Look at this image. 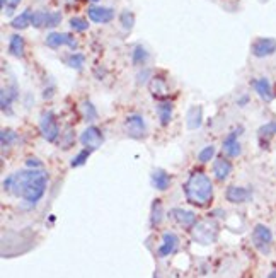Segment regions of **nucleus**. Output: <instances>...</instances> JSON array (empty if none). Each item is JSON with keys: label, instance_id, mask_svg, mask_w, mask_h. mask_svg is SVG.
I'll return each mask as SVG.
<instances>
[{"label": "nucleus", "instance_id": "nucleus-28", "mask_svg": "<svg viewBox=\"0 0 276 278\" xmlns=\"http://www.w3.org/2000/svg\"><path fill=\"white\" fill-rule=\"evenodd\" d=\"M17 140V133L14 130H2L0 133V142H2V149H7V147L14 145V142Z\"/></svg>", "mask_w": 276, "mask_h": 278}, {"label": "nucleus", "instance_id": "nucleus-20", "mask_svg": "<svg viewBox=\"0 0 276 278\" xmlns=\"http://www.w3.org/2000/svg\"><path fill=\"white\" fill-rule=\"evenodd\" d=\"M173 102L171 101H159L157 102V113H159V120H161L162 126H167L173 120Z\"/></svg>", "mask_w": 276, "mask_h": 278}, {"label": "nucleus", "instance_id": "nucleus-14", "mask_svg": "<svg viewBox=\"0 0 276 278\" xmlns=\"http://www.w3.org/2000/svg\"><path fill=\"white\" fill-rule=\"evenodd\" d=\"M171 218H174L183 229H193L194 225L198 224L196 213L191 212V210H184V208H173L171 210Z\"/></svg>", "mask_w": 276, "mask_h": 278}, {"label": "nucleus", "instance_id": "nucleus-5", "mask_svg": "<svg viewBox=\"0 0 276 278\" xmlns=\"http://www.w3.org/2000/svg\"><path fill=\"white\" fill-rule=\"evenodd\" d=\"M125 132L130 138H135V140H140L147 135V125L145 120H143L142 114H128L125 120Z\"/></svg>", "mask_w": 276, "mask_h": 278}, {"label": "nucleus", "instance_id": "nucleus-4", "mask_svg": "<svg viewBox=\"0 0 276 278\" xmlns=\"http://www.w3.org/2000/svg\"><path fill=\"white\" fill-rule=\"evenodd\" d=\"M39 130H41V135L45 137L46 142H57L58 137H60V126L57 123V118H55L53 113H50V111H46V113H43L41 116V121H39Z\"/></svg>", "mask_w": 276, "mask_h": 278}, {"label": "nucleus", "instance_id": "nucleus-17", "mask_svg": "<svg viewBox=\"0 0 276 278\" xmlns=\"http://www.w3.org/2000/svg\"><path fill=\"white\" fill-rule=\"evenodd\" d=\"M232 173V164L229 159L220 157L213 162V176L217 178L218 181H225L227 178L230 176Z\"/></svg>", "mask_w": 276, "mask_h": 278}, {"label": "nucleus", "instance_id": "nucleus-24", "mask_svg": "<svg viewBox=\"0 0 276 278\" xmlns=\"http://www.w3.org/2000/svg\"><path fill=\"white\" fill-rule=\"evenodd\" d=\"M147 60H149V53H147V50L143 48L142 45H137L131 51V62H133V65H143Z\"/></svg>", "mask_w": 276, "mask_h": 278}, {"label": "nucleus", "instance_id": "nucleus-18", "mask_svg": "<svg viewBox=\"0 0 276 278\" xmlns=\"http://www.w3.org/2000/svg\"><path fill=\"white\" fill-rule=\"evenodd\" d=\"M150 180H152V186H154L155 189H159V191H166L171 186V176L164 169H155L154 173H152Z\"/></svg>", "mask_w": 276, "mask_h": 278}, {"label": "nucleus", "instance_id": "nucleus-19", "mask_svg": "<svg viewBox=\"0 0 276 278\" xmlns=\"http://www.w3.org/2000/svg\"><path fill=\"white\" fill-rule=\"evenodd\" d=\"M149 91L152 94H154L155 97L162 99L166 97L167 94H169V86H167L166 79L162 77H152L150 82H149Z\"/></svg>", "mask_w": 276, "mask_h": 278}, {"label": "nucleus", "instance_id": "nucleus-26", "mask_svg": "<svg viewBox=\"0 0 276 278\" xmlns=\"http://www.w3.org/2000/svg\"><path fill=\"white\" fill-rule=\"evenodd\" d=\"M81 111H82V114H84V120H87V121L97 120V111H95V108H94V104H92V102L84 101L82 106H81Z\"/></svg>", "mask_w": 276, "mask_h": 278}, {"label": "nucleus", "instance_id": "nucleus-37", "mask_svg": "<svg viewBox=\"0 0 276 278\" xmlns=\"http://www.w3.org/2000/svg\"><path fill=\"white\" fill-rule=\"evenodd\" d=\"M247 102H249V96H242L241 99H237V106H241V108L247 106Z\"/></svg>", "mask_w": 276, "mask_h": 278}, {"label": "nucleus", "instance_id": "nucleus-22", "mask_svg": "<svg viewBox=\"0 0 276 278\" xmlns=\"http://www.w3.org/2000/svg\"><path fill=\"white\" fill-rule=\"evenodd\" d=\"M31 19H33V12H31V10H24L22 14H19L17 17L12 19L10 26L14 27V29H26V27L31 24Z\"/></svg>", "mask_w": 276, "mask_h": 278}, {"label": "nucleus", "instance_id": "nucleus-27", "mask_svg": "<svg viewBox=\"0 0 276 278\" xmlns=\"http://www.w3.org/2000/svg\"><path fill=\"white\" fill-rule=\"evenodd\" d=\"M162 222V205L159 200L154 201V205H152V215H150V224L152 227H155V225H159Z\"/></svg>", "mask_w": 276, "mask_h": 278}, {"label": "nucleus", "instance_id": "nucleus-33", "mask_svg": "<svg viewBox=\"0 0 276 278\" xmlns=\"http://www.w3.org/2000/svg\"><path fill=\"white\" fill-rule=\"evenodd\" d=\"M70 27L77 33H84V31L89 29V22L84 17H72L70 19Z\"/></svg>", "mask_w": 276, "mask_h": 278}, {"label": "nucleus", "instance_id": "nucleus-23", "mask_svg": "<svg viewBox=\"0 0 276 278\" xmlns=\"http://www.w3.org/2000/svg\"><path fill=\"white\" fill-rule=\"evenodd\" d=\"M275 135H276V121H268L258 130V137L263 144L270 140L271 137H275Z\"/></svg>", "mask_w": 276, "mask_h": 278}, {"label": "nucleus", "instance_id": "nucleus-12", "mask_svg": "<svg viewBox=\"0 0 276 278\" xmlns=\"http://www.w3.org/2000/svg\"><path fill=\"white\" fill-rule=\"evenodd\" d=\"M87 15L92 22L95 24H107L114 19V10L111 7H101V5H92L87 10Z\"/></svg>", "mask_w": 276, "mask_h": 278}, {"label": "nucleus", "instance_id": "nucleus-32", "mask_svg": "<svg viewBox=\"0 0 276 278\" xmlns=\"http://www.w3.org/2000/svg\"><path fill=\"white\" fill-rule=\"evenodd\" d=\"M119 22H121L123 29L130 31L131 27H133V24H135V15H133V12H131V10H123V12L119 14Z\"/></svg>", "mask_w": 276, "mask_h": 278}, {"label": "nucleus", "instance_id": "nucleus-35", "mask_svg": "<svg viewBox=\"0 0 276 278\" xmlns=\"http://www.w3.org/2000/svg\"><path fill=\"white\" fill-rule=\"evenodd\" d=\"M21 3V0H2V9L3 12H5L7 15H10L12 12H14L15 7Z\"/></svg>", "mask_w": 276, "mask_h": 278}, {"label": "nucleus", "instance_id": "nucleus-13", "mask_svg": "<svg viewBox=\"0 0 276 278\" xmlns=\"http://www.w3.org/2000/svg\"><path fill=\"white\" fill-rule=\"evenodd\" d=\"M251 86H253L254 93L258 94V96L261 97L265 102H271V101H273L275 91H273V86H271L270 79H266V77L254 79V81L251 82Z\"/></svg>", "mask_w": 276, "mask_h": 278}, {"label": "nucleus", "instance_id": "nucleus-29", "mask_svg": "<svg viewBox=\"0 0 276 278\" xmlns=\"http://www.w3.org/2000/svg\"><path fill=\"white\" fill-rule=\"evenodd\" d=\"M215 152H217V149H215L213 145L203 147V149L198 152V161L201 162V164H206V162H210L211 159L215 157Z\"/></svg>", "mask_w": 276, "mask_h": 278}, {"label": "nucleus", "instance_id": "nucleus-9", "mask_svg": "<svg viewBox=\"0 0 276 278\" xmlns=\"http://www.w3.org/2000/svg\"><path fill=\"white\" fill-rule=\"evenodd\" d=\"M241 133H242V128H237L225 137L222 149H223V152L227 154V157L234 159V157H239L242 154V145H241V140H239V135Z\"/></svg>", "mask_w": 276, "mask_h": 278}, {"label": "nucleus", "instance_id": "nucleus-3", "mask_svg": "<svg viewBox=\"0 0 276 278\" xmlns=\"http://www.w3.org/2000/svg\"><path fill=\"white\" fill-rule=\"evenodd\" d=\"M218 236V227L213 220H203L193 227V239L203 246H208L215 242Z\"/></svg>", "mask_w": 276, "mask_h": 278}, {"label": "nucleus", "instance_id": "nucleus-39", "mask_svg": "<svg viewBox=\"0 0 276 278\" xmlns=\"http://www.w3.org/2000/svg\"><path fill=\"white\" fill-rule=\"evenodd\" d=\"M91 2H99V0H91Z\"/></svg>", "mask_w": 276, "mask_h": 278}, {"label": "nucleus", "instance_id": "nucleus-30", "mask_svg": "<svg viewBox=\"0 0 276 278\" xmlns=\"http://www.w3.org/2000/svg\"><path fill=\"white\" fill-rule=\"evenodd\" d=\"M91 154H92V150H89V149L81 150V152H79L77 156L70 161V166L72 168H81V166H84L87 162V159L91 157Z\"/></svg>", "mask_w": 276, "mask_h": 278}, {"label": "nucleus", "instance_id": "nucleus-8", "mask_svg": "<svg viewBox=\"0 0 276 278\" xmlns=\"http://www.w3.org/2000/svg\"><path fill=\"white\" fill-rule=\"evenodd\" d=\"M251 53L256 58H266L276 53V39L275 38H258L251 45Z\"/></svg>", "mask_w": 276, "mask_h": 278}, {"label": "nucleus", "instance_id": "nucleus-25", "mask_svg": "<svg viewBox=\"0 0 276 278\" xmlns=\"http://www.w3.org/2000/svg\"><path fill=\"white\" fill-rule=\"evenodd\" d=\"M65 63L70 67V69L82 70L84 63H86V57H84L82 53H72V55H69V57L65 58Z\"/></svg>", "mask_w": 276, "mask_h": 278}, {"label": "nucleus", "instance_id": "nucleus-21", "mask_svg": "<svg viewBox=\"0 0 276 278\" xmlns=\"http://www.w3.org/2000/svg\"><path fill=\"white\" fill-rule=\"evenodd\" d=\"M9 53L15 58H21L24 55V39L19 34H12L9 39Z\"/></svg>", "mask_w": 276, "mask_h": 278}, {"label": "nucleus", "instance_id": "nucleus-10", "mask_svg": "<svg viewBox=\"0 0 276 278\" xmlns=\"http://www.w3.org/2000/svg\"><path fill=\"white\" fill-rule=\"evenodd\" d=\"M46 46L57 50L60 46H69V48L75 50L77 48V39H75L69 33H50L45 39Z\"/></svg>", "mask_w": 276, "mask_h": 278}, {"label": "nucleus", "instance_id": "nucleus-11", "mask_svg": "<svg viewBox=\"0 0 276 278\" xmlns=\"http://www.w3.org/2000/svg\"><path fill=\"white\" fill-rule=\"evenodd\" d=\"M178 248H179V237H178V234L171 232V230H166V232L162 234V244L159 246L157 254L161 258L171 256V254H174L176 251H178Z\"/></svg>", "mask_w": 276, "mask_h": 278}, {"label": "nucleus", "instance_id": "nucleus-16", "mask_svg": "<svg viewBox=\"0 0 276 278\" xmlns=\"http://www.w3.org/2000/svg\"><path fill=\"white\" fill-rule=\"evenodd\" d=\"M203 123V109L201 106H191L186 113V128L187 130H196L199 128Z\"/></svg>", "mask_w": 276, "mask_h": 278}, {"label": "nucleus", "instance_id": "nucleus-38", "mask_svg": "<svg viewBox=\"0 0 276 278\" xmlns=\"http://www.w3.org/2000/svg\"><path fill=\"white\" fill-rule=\"evenodd\" d=\"M266 278H276V270H273V272H271Z\"/></svg>", "mask_w": 276, "mask_h": 278}, {"label": "nucleus", "instance_id": "nucleus-34", "mask_svg": "<svg viewBox=\"0 0 276 278\" xmlns=\"http://www.w3.org/2000/svg\"><path fill=\"white\" fill-rule=\"evenodd\" d=\"M60 22H62V12H48L46 15V27L48 29H53V27H57Z\"/></svg>", "mask_w": 276, "mask_h": 278}, {"label": "nucleus", "instance_id": "nucleus-6", "mask_svg": "<svg viewBox=\"0 0 276 278\" xmlns=\"http://www.w3.org/2000/svg\"><path fill=\"white\" fill-rule=\"evenodd\" d=\"M253 241H254V246L259 249V251L268 254L270 253L271 242H273V232H271V229L268 227V225L258 224L253 230Z\"/></svg>", "mask_w": 276, "mask_h": 278}, {"label": "nucleus", "instance_id": "nucleus-15", "mask_svg": "<svg viewBox=\"0 0 276 278\" xmlns=\"http://www.w3.org/2000/svg\"><path fill=\"white\" fill-rule=\"evenodd\" d=\"M253 196V191L249 188H244V186H229L225 191V198L230 203H246V201L251 200Z\"/></svg>", "mask_w": 276, "mask_h": 278}, {"label": "nucleus", "instance_id": "nucleus-7", "mask_svg": "<svg viewBox=\"0 0 276 278\" xmlns=\"http://www.w3.org/2000/svg\"><path fill=\"white\" fill-rule=\"evenodd\" d=\"M81 144L89 150H97L104 144V135L97 126H87L81 135Z\"/></svg>", "mask_w": 276, "mask_h": 278}, {"label": "nucleus", "instance_id": "nucleus-1", "mask_svg": "<svg viewBox=\"0 0 276 278\" xmlns=\"http://www.w3.org/2000/svg\"><path fill=\"white\" fill-rule=\"evenodd\" d=\"M48 174L43 169L17 171L3 180V191L22 198L24 201L36 205L46 193Z\"/></svg>", "mask_w": 276, "mask_h": 278}, {"label": "nucleus", "instance_id": "nucleus-36", "mask_svg": "<svg viewBox=\"0 0 276 278\" xmlns=\"http://www.w3.org/2000/svg\"><path fill=\"white\" fill-rule=\"evenodd\" d=\"M26 166L29 169H43V162L39 161V159H36V157H29V159H27Z\"/></svg>", "mask_w": 276, "mask_h": 278}, {"label": "nucleus", "instance_id": "nucleus-2", "mask_svg": "<svg viewBox=\"0 0 276 278\" xmlns=\"http://www.w3.org/2000/svg\"><path fill=\"white\" fill-rule=\"evenodd\" d=\"M186 200L194 206H208L213 200V183L205 173H193L184 183Z\"/></svg>", "mask_w": 276, "mask_h": 278}, {"label": "nucleus", "instance_id": "nucleus-31", "mask_svg": "<svg viewBox=\"0 0 276 278\" xmlns=\"http://www.w3.org/2000/svg\"><path fill=\"white\" fill-rule=\"evenodd\" d=\"M46 15H48V12H45V10H36V12H33V19H31V26L36 27V29H41V27H46Z\"/></svg>", "mask_w": 276, "mask_h": 278}]
</instances>
